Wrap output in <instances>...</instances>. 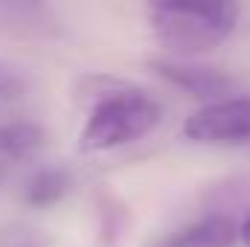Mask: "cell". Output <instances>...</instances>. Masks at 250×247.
<instances>
[{"label":"cell","instance_id":"obj_1","mask_svg":"<svg viewBox=\"0 0 250 247\" xmlns=\"http://www.w3.org/2000/svg\"><path fill=\"white\" fill-rule=\"evenodd\" d=\"M163 117V108L154 96L140 87L117 84L96 96L90 117L82 128V151H111L151 134Z\"/></svg>","mask_w":250,"mask_h":247},{"label":"cell","instance_id":"obj_2","mask_svg":"<svg viewBox=\"0 0 250 247\" xmlns=\"http://www.w3.org/2000/svg\"><path fill=\"white\" fill-rule=\"evenodd\" d=\"M154 38L178 53L198 56L230 38L239 21L236 3H154L148 9Z\"/></svg>","mask_w":250,"mask_h":247},{"label":"cell","instance_id":"obj_3","mask_svg":"<svg viewBox=\"0 0 250 247\" xmlns=\"http://www.w3.org/2000/svg\"><path fill=\"white\" fill-rule=\"evenodd\" d=\"M189 140L207 145H239L250 143V93L218 99L198 114H192L184 125Z\"/></svg>","mask_w":250,"mask_h":247},{"label":"cell","instance_id":"obj_4","mask_svg":"<svg viewBox=\"0 0 250 247\" xmlns=\"http://www.w3.org/2000/svg\"><path fill=\"white\" fill-rule=\"evenodd\" d=\"M151 70L166 79L169 84L187 90L192 96H221L233 90V76H227L218 67L209 64H195V62H178V59H157L151 62Z\"/></svg>","mask_w":250,"mask_h":247},{"label":"cell","instance_id":"obj_5","mask_svg":"<svg viewBox=\"0 0 250 247\" xmlns=\"http://www.w3.org/2000/svg\"><path fill=\"white\" fill-rule=\"evenodd\" d=\"M239 239V230L224 215H209L195 224H187L166 239H160L154 247H233Z\"/></svg>","mask_w":250,"mask_h":247},{"label":"cell","instance_id":"obj_6","mask_svg":"<svg viewBox=\"0 0 250 247\" xmlns=\"http://www.w3.org/2000/svg\"><path fill=\"white\" fill-rule=\"evenodd\" d=\"M44 143V131L38 123L29 120H12L0 125V157L6 160H23L35 154Z\"/></svg>","mask_w":250,"mask_h":247},{"label":"cell","instance_id":"obj_7","mask_svg":"<svg viewBox=\"0 0 250 247\" xmlns=\"http://www.w3.org/2000/svg\"><path fill=\"white\" fill-rule=\"evenodd\" d=\"M70 192V175L64 169H41L23 186V201L29 206H53Z\"/></svg>","mask_w":250,"mask_h":247},{"label":"cell","instance_id":"obj_8","mask_svg":"<svg viewBox=\"0 0 250 247\" xmlns=\"http://www.w3.org/2000/svg\"><path fill=\"white\" fill-rule=\"evenodd\" d=\"M0 247H47V245L41 242V236L35 230L15 224V227L0 230Z\"/></svg>","mask_w":250,"mask_h":247},{"label":"cell","instance_id":"obj_9","mask_svg":"<svg viewBox=\"0 0 250 247\" xmlns=\"http://www.w3.org/2000/svg\"><path fill=\"white\" fill-rule=\"evenodd\" d=\"M18 90V82L12 79V76H6V73H0V99H6V96H12Z\"/></svg>","mask_w":250,"mask_h":247},{"label":"cell","instance_id":"obj_10","mask_svg":"<svg viewBox=\"0 0 250 247\" xmlns=\"http://www.w3.org/2000/svg\"><path fill=\"white\" fill-rule=\"evenodd\" d=\"M239 239H242V245L245 247H250V215L245 218V224L239 227Z\"/></svg>","mask_w":250,"mask_h":247}]
</instances>
